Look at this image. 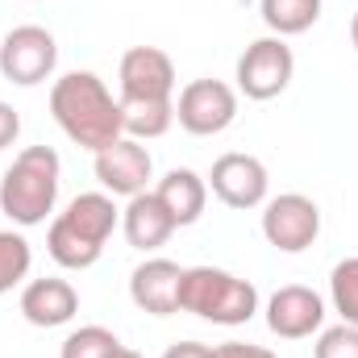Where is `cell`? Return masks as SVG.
<instances>
[{"mask_svg":"<svg viewBox=\"0 0 358 358\" xmlns=\"http://www.w3.org/2000/svg\"><path fill=\"white\" fill-rule=\"evenodd\" d=\"M50 113L59 121V129L84 146V150H104L117 138H125L121 125V100H113V92L104 88V80L96 71H71L63 80H55L50 88Z\"/></svg>","mask_w":358,"mask_h":358,"instance_id":"cell-1","label":"cell"},{"mask_svg":"<svg viewBox=\"0 0 358 358\" xmlns=\"http://www.w3.org/2000/svg\"><path fill=\"white\" fill-rule=\"evenodd\" d=\"M59 176H63V163L50 146H25L0 179V213L21 229L42 225L55 213Z\"/></svg>","mask_w":358,"mask_h":358,"instance_id":"cell-2","label":"cell"},{"mask_svg":"<svg viewBox=\"0 0 358 358\" xmlns=\"http://www.w3.org/2000/svg\"><path fill=\"white\" fill-rule=\"evenodd\" d=\"M179 313H192L213 325H246L259 313V287L221 267H183Z\"/></svg>","mask_w":358,"mask_h":358,"instance_id":"cell-3","label":"cell"},{"mask_svg":"<svg viewBox=\"0 0 358 358\" xmlns=\"http://www.w3.org/2000/svg\"><path fill=\"white\" fill-rule=\"evenodd\" d=\"M55 63H59V42L42 25H17L0 42V76L17 88L46 84L55 76Z\"/></svg>","mask_w":358,"mask_h":358,"instance_id":"cell-4","label":"cell"},{"mask_svg":"<svg viewBox=\"0 0 358 358\" xmlns=\"http://www.w3.org/2000/svg\"><path fill=\"white\" fill-rule=\"evenodd\" d=\"M176 121L192 138H217L238 121V92L221 80H192L176 100Z\"/></svg>","mask_w":358,"mask_h":358,"instance_id":"cell-5","label":"cell"},{"mask_svg":"<svg viewBox=\"0 0 358 358\" xmlns=\"http://www.w3.org/2000/svg\"><path fill=\"white\" fill-rule=\"evenodd\" d=\"M292 71H296L292 46L283 38H259L238 59V92L246 100H275L292 84Z\"/></svg>","mask_w":358,"mask_h":358,"instance_id":"cell-6","label":"cell"},{"mask_svg":"<svg viewBox=\"0 0 358 358\" xmlns=\"http://www.w3.org/2000/svg\"><path fill=\"white\" fill-rule=\"evenodd\" d=\"M317 234H321V208L308 196L283 192V196L267 200V208H263V238L275 250L300 255V250H308L317 242Z\"/></svg>","mask_w":358,"mask_h":358,"instance_id":"cell-7","label":"cell"},{"mask_svg":"<svg viewBox=\"0 0 358 358\" xmlns=\"http://www.w3.org/2000/svg\"><path fill=\"white\" fill-rule=\"evenodd\" d=\"M213 187V196L225 204V208H259L267 204V192H271V176L267 167L255 159V155H242V150H229L213 163V176L204 179Z\"/></svg>","mask_w":358,"mask_h":358,"instance_id":"cell-8","label":"cell"},{"mask_svg":"<svg viewBox=\"0 0 358 358\" xmlns=\"http://www.w3.org/2000/svg\"><path fill=\"white\" fill-rule=\"evenodd\" d=\"M155 176V159L138 138H117L113 146L96 150V179L108 196H138Z\"/></svg>","mask_w":358,"mask_h":358,"instance_id":"cell-9","label":"cell"},{"mask_svg":"<svg viewBox=\"0 0 358 358\" xmlns=\"http://www.w3.org/2000/svg\"><path fill=\"white\" fill-rule=\"evenodd\" d=\"M121 100H171L176 92V63L159 46H134L121 55Z\"/></svg>","mask_w":358,"mask_h":358,"instance_id":"cell-10","label":"cell"},{"mask_svg":"<svg viewBox=\"0 0 358 358\" xmlns=\"http://www.w3.org/2000/svg\"><path fill=\"white\" fill-rule=\"evenodd\" d=\"M321 325H325V300L304 283H287L267 300V329L283 342L313 338Z\"/></svg>","mask_w":358,"mask_h":358,"instance_id":"cell-11","label":"cell"},{"mask_svg":"<svg viewBox=\"0 0 358 358\" xmlns=\"http://www.w3.org/2000/svg\"><path fill=\"white\" fill-rule=\"evenodd\" d=\"M76 313H80V292L67 279H59V275L29 279L25 292H21V317L29 325H38V329H59Z\"/></svg>","mask_w":358,"mask_h":358,"instance_id":"cell-12","label":"cell"},{"mask_svg":"<svg viewBox=\"0 0 358 358\" xmlns=\"http://www.w3.org/2000/svg\"><path fill=\"white\" fill-rule=\"evenodd\" d=\"M179 275L183 267L171 259H146L142 267L129 275V296L142 313L150 317H171L179 313Z\"/></svg>","mask_w":358,"mask_h":358,"instance_id":"cell-13","label":"cell"},{"mask_svg":"<svg viewBox=\"0 0 358 358\" xmlns=\"http://www.w3.org/2000/svg\"><path fill=\"white\" fill-rule=\"evenodd\" d=\"M121 229H125V242L134 250L150 255V250L167 246V238L176 234V221H171V213L163 208V200L155 192H138V196H129V204L121 213Z\"/></svg>","mask_w":358,"mask_h":358,"instance_id":"cell-14","label":"cell"},{"mask_svg":"<svg viewBox=\"0 0 358 358\" xmlns=\"http://www.w3.org/2000/svg\"><path fill=\"white\" fill-rule=\"evenodd\" d=\"M155 196H159V200H163V208L171 213L176 229H183V225H196V221L204 217V204H208V183L196 176L192 167H176V171H167V176L159 179Z\"/></svg>","mask_w":358,"mask_h":358,"instance_id":"cell-15","label":"cell"},{"mask_svg":"<svg viewBox=\"0 0 358 358\" xmlns=\"http://www.w3.org/2000/svg\"><path fill=\"white\" fill-rule=\"evenodd\" d=\"M80 238H88L92 246H100L104 250V242L113 238V229H117V221H121V208L113 204V196L108 192H84V196H76L71 204H67V213H59Z\"/></svg>","mask_w":358,"mask_h":358,"instance_id":"cell-16","label":"cell"},{"mask_svg":"<svg viewBox=\"0 0 358 358\" xmlns=\"http://www.w3.org/2000/svg\"><path fill=\"white\" fill-rule=\"evenodd\" d=\"M121 125H125V138H138V142L163 138L176 125V100H121Z\"/></svg>","mask_w":358,"mask_h":358,"instance_id":"cell-17","label":"cell"},{"mask_svg":"<svg viewBox=\"0 0 358 358\" xmlns=\"http://www.w3.org/2000/svg\"><path fill=\"white\" fill-rule=\"evenodd\" d=\"M259 13L275 38H296L321 21V0H259Z\"/></svg>","mask_w":358,"mask_h":358,"instance_id":"cell-18","label":"cell"},{"mask_svg":"<svg viewBox=\"0 0 358 358\" xmlns=\"http://www.w3.org/2000/svg\"><path fill=\"white\" fill-rule=\"evenodd\" d=\"M46 250H50V259L59 263V267H67V271H88L104 250L100 246H92L88 238H80L63 217H55L50 221V234H46Z\"/></svg>","mask_w":358,"mask_h":358,"instance_id":"cell-19","label":"cell"},{"mask_svg":"<svg viewBox=\"0 0 358 358\" xmlns=\"http://www.w3.org/2000/svg\"><path fill=\"white\" fill-rule=\"evenodd\" d=\"M29 263H34L29 242L21 234H13V229H0V296L13 292L29 275Z\"/></svg>","mask_w":358,"mask_h":358,"instance_id":"cell-20","label":"cell"},{"mask_svg":"<svg viewBox=\"0 0 358 358\" xmlns=\"http://www.w3.org/2000/svg\"><path fill=\"white\" fill-rule=\"evenodd\" d=\"M329 296L334 308L342 313L346 325H358V259H342L329 275Z\"/></svg>","mask_w":358,"mask_h":358,"instance_id":"cell-21","label":"cell"},{"mask_svg":"<svg viewBox=\"0 0 358 358\" xmlns=\"http://www.w3.org/2000/svg\"><path fill=\"white\" fill-rule=\"evenodd\" d=\"M117 346H121V342H117L113 329H104V325H84V329H76V334L63 342V355L59 358H108Z\"/></svg>","mask_w":358,"mask_h":358,"instance_id":"cell-22","label":"cell"},{"mask_svg":"<svg viewBox=\"0 0 358 358\" xmlns=\"http://www.w3.org/2000/svg\"><path fill=\"white\" fill-rule=\"evenodd\" d=\"M313 358H358V325H334L317 338Z\"/></svg>","mask_w":358,"mask_h":358,"instance_id":"cell-23","label":"cell"},{"mask_svg":"<svg viewBox=\"0 0 358 358\" xmlns=\"http://www.w3.org/2000/svg\"><path fill=\"white\" fill-rule=\"evenodd\" d=\"M17 134H21V113L0 100V150H8L17 142Z\"/></svg>","mask_w":358,"mask_h":358,"instance_id":"cell-24","label":"cell"},{"mask_svg":"<svg viewBox=\"0 0 358 358\" xmlns=\"http://www.w3.org/2000/svg\"><path fill=\"white\" fill-rule=\"evenodd\" d=\"M217 358H279V355L267 350V346H250V342H225V346H217Z\"/></svg>","mask_w":358,"mask_h":358,"instance_id":"cell-25","label":"cell"},{"mask_svg":"<svg viewBox=\"0 0 358 358\" xmlns=\"http://www.w3.org/2000/svg\"><path fill=\"white\" fill-rule=\"evenodd\" d=\"M163 358H217V346H204V342H176V346H167Z\"/></svg>","mask_w":358,"mask_h":358,"instance_id":"cell-26","label":"cell"},{"mask_svg":"<svg viewBox=\"0 0 358 358\" xmlns=\"http://www.w3.org/2000/svg\"><path fill=\"white\" fill-rule=\"evenodd\" d=\"M108 358H142V355H138V350H129V346H117Z\"/></svg>","mask_w":358,"mask_h":358,"instance_id":"cell-27","label":"cell"},{"mask_svg":"<svg viewBox=\"0 0 358 358\" xmlns=\"http://www.w3.org/2000/svg\"><path fill=\"white\" fill-rule=\"evenodd\" d=\"M350 42H355V50H358V13H355V21H350Z\"/></svg>","mask_w":358,"mask_h":358,"instance_id":"cell-28","label":"cell"}]
</instances>
